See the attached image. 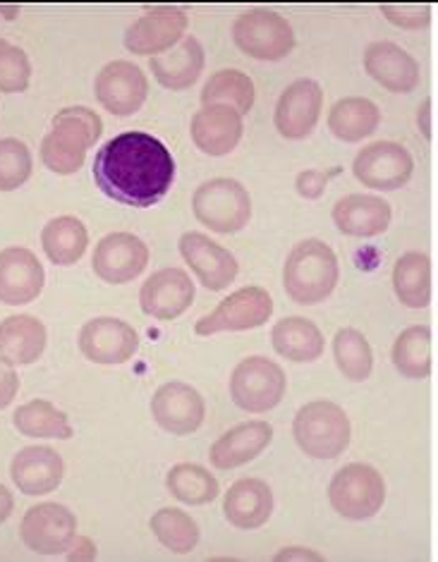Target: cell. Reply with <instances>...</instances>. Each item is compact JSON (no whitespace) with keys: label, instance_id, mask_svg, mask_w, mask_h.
I'll list each match as a JSON object with an SVG mask.
<instances>
[{"label":"cell","instance_id":"1","mask_svg":"<svg viewBox=\"0 0 438 562\" xmlns=\"http://www.w3.org/2000/svg\"><path fill=\"white\" fill-rule=\"evenodd\" d=\"M94 180L113 202L149 209L161 202L172 187L176 158L154 135L137 130L123 132L99 149Z\"/></svg>","mask_w":438,"mask_h":562},{"label":"cell","instance_id":"2","mask_svg":"<svg viewBox=\"0 0 438 562\" xmlns=\"http://www.w3.org/2000/svg\"><path fill=\"white\" fill-rule=\"evenodd\" d=\"M338 257L322 239H304L292 247L283 269V288L288 297L302 304L324 302L338 285Z\"/></svg>","mask_w":438,"mask_h":562},{"label":"cell","instance_id":"3","mask_svg":"<svg viewBox=\"0 0 438 562\" xmlns=\"http://www.w3.org/2000/svg\"><path fill=\"white\" fill-rule=\"evenodd\" d=\"M292 436L304 454L314 460H336L348 450L352 426L340 405L314 400L300 407L292 422Z\"/></svg>","mask_w":438,"mask_h":562},{"label":"cell","instance_id":"4","mask_svg":"<svg viewBox=\"0 0 438 562\" xmlns=\"http://www.w3.org/2000/svg\"><path fill=\"white\" fill-rule=\"evenodd\" d=\"M194 218L221 235L240 233L251 218V199L243 182L214 178L196 187L192 196Z\"/></svg>","mask_w":438,"mask_h":562},{"label":"cell","instance_id":"5","mask_svg":"<svg viewBox=\"0 0 438 562\" xmlns=\"http://www.w3.org/2000/svg\"><path fill=\"white\" fill-rule=\"evenodd\" d=\"M386 501V481L371 464L352 462L342 467L328 484V503L345 519L374 517Z\"/></svg>","mask_w":438,"mask_h":562},{"label":"cell","instance_id":"6","mask_svg":"<svg viewBox=\"0 0 438 562\" xmlns=\"http://www.w3.org/2000/svg\"><path fill=\"white\" fill-rule=\"evenodd\" d=\"M288 391L285 371L267 357H247L233 369L231 397L243 412H271Z\"/></svg>","mask_w":438,"mask_h":562},{"label":"cell","instance_id":"7","mask_svg":"<svg viewBox=\"0 0 438 562\" xmlns=\"http://www.w3.org/2000/svg\"><path fill=\"white\" fill-rule=\"evenodd\" d=\"M233 42L245 56L257 60H283L295 48L290 22L271 10H247L233 24Z\"/></svg>","mask_w":438,"mask_h":562},{"label":"cell","instance_id":"8","mask_svg":"<svg viewBox=\"0 0 438 562\" xmlns=\"http://www.w3.org/2000/svg\"><path fill=\"white\" fill-rule=\"evenodd\" d=\"M273 314V300L271 294L249 285L233 292L225 297L214 312L196 321V336H216V333H237V330H251L267 324Z\"/></svg>","mask_w":438,"mask_h":562},{"label":"cell","instance_id":"9","mask_svg":"<svg viewBox=\"0 0 438 562\" xmlns=\"http://www.w3.org/2000/svg\"><path fill=\"white\" fill-rule=\"evenodd\" d=\"M355 178L364 187L381 192L401 190L415 172V158L403 144L374 142L357 154L352 164Z\"/></svg>","mask_w":438,"mask_h":562},{"label":"cell","instance_id":"10","mask_svg":"<svg viewBox=\"0 0 438 562\" xmlns=\"http://www.w3.org/2000/svg\"><path fill=\"white\" fill-rule=\"evenodd\" d=\"M77 533V517L60 503L30 507L22 517L20 537L36 555H60L70 548Z\"/></svg>","mask_w":438,"mask_h":562},{"label":"cell","instance_id":"11","mask_svg":"<svg viewBox=\"0 0 438 562\" xmlns=\"http://www.w3.org/2000/svg\"><path fill=\"white\" fill-rule=\"evenodd\" d=\"M79 350L94 364H125L139 350V333L121 318H91L79 330Z\"/></svg>","mask_w":438,"mask_h":562},{"label":"cell","instance_id":"12","mask_svg":"<svg viewBox=\"0 0 438 562\" xmlns=\"http://www.w3.org/2000/svg\"><path fill=\"white\" fill-rule=\"evenodd\" d=\"M149 266V247L132 233L105 235L91 257V269L111 285H125Z\"/></svg>","mask_w":438,"mask_h":562},{"label":"cell","instance_id":"13","mask_svg":"<svg viewBox=\"0 0 438 562\" xmlns=\"http://www.w3.org/2000/svg\"><path fill=\"white\" fill-rule=\"evenodd\" d=\"M97 99L105 111L117 117L135 115L149 93V82L130 60H113L97 75Z\"/></svg>","mask_w":438,"mask_h":562},{"label":"cell","instance_id":"14","mask_svg":"<svg viewBox=\"0 0 438 562\" xmlns=\"http://www.w3.org/2000/svg\"><path fill=\"white\" fill-rule=\"evenodd\" d=\"M324 91L314 79H297L292 82L276 103L273 123L278 135L285 139H304L310 137L318 115H322Z\"/></svg>","mask_w":438,"mask_h":562},{"label":"cell","instance_id":"15","mask_svg":"<svg viewBox=\"0 0 438 562\" xmlns=\"http://www.w3.org/2000/svg\"><path fill=\"white\" fill-rule=\"evenodd\" d=\"M154 422L172 436H190L204 424L206 405L192 385L172 381L158 387L151 397Z\"/></svg>","mask_w":438,"mask_h":562},{"label":"cell","instance_id":"16","mask_svg":"<svg viewBox=\"0 0 438 562\" xmlns=\"http://www.w3.org/2000/svg\"><path fill=\"white\" fill-rule=\"evenodd\" d=\"M180 254L206 290H225L240 271L233 254L202 233H184L180 237Z\"/></svg>","mask_w":438,"mask_h":562},{"label":"cell","instance_id":"17","mask_svg":"<svg viewBox=\"0 0 438 562\" xmlns=\"http://www.w3.org/2000/svg\"><path fill=\"white\" fill-rule=\"evenodd\" d=\"M184 30H188V15L176 8H158L146 12L137 22L130 24L125 32V48L137 56L156 58L176 46Z\"/></svg>","mask_w":438,"mask_h":562},{"label":"cell","instance_id":"18","mask_svg":"<svg viewBox=\"0 0 438 562\" xmlns=\"http://www.w3.org/2000/svg\"><path fill=\"white\" fill-rule=\"evenodd\" d=\"M44 266L24 247L0 251V302L10 306L30 304L44 290Z\"/></svg>","mask_w":438,"mask_h":562},{"label":"cell","instance_id":"19","mask_svg":"<svg viewBox=\"0 0 438 562\" xmlns=\"http://www.w3.org/2000/svg\"><path fill=\"white\" fill-rule=\"evenodd\" d=\"M144 314L158 321H172L182 316L194 302V283L182 269L156 271L139 292Z\"/></svg>","mask_w":438,"mask_h":562},{"label":"cell","instance_id":"20","mask_svg":"<svg viewBox=\"0 0 438 562\" xmlns=\"http://www.w3.org/2000/svg\"><path fill=\"white\" fill-rule=\"evenodd\" d=\"M243 115L231 105H204L192 117V142L206 156L231 154L243 139Z\"/></svg>","mask_w":438,"mask_h":562},{"label":"cell","instance_id":"21","mask_svg":"<svg viewBox=\"0 0 438 562\" xmlns=\"http://www.w3.org/2000/svg\"><path fill=\"white\" fill-rule=\"evenodd\" d=\"M364 70L371 79L393 93H409L419 85V65L409 53L391 42L369 44L364 50Z\"/></svg>","mask_w":438,"mask_h":562},{"label":"cell","instance_id":"22","mask_svg":"<svg viewBox=\"0 0 438 562\" xmlns=\"http://www.w3.org/2000/svg\"><path fill=\"white\" fill-rule=\"evenodd\" d=\"M65 464L60 454L46 446H30L15 454L10 464V476L26 495L53 493L63 481Z\"/></svg>","mask_w":438,"mask_h":562},{"label":"cell","instance_id":"23","mask_svg":"<svg viewBox=\"0 0 438 562\" xmlns=\"http://www.w3.org/2000/svg\"><path fill=\"white\" fill-rule=\"evenodd\" d=\"M273 428L269 422H245L225 431L209 450V460L216 470H235L269 448Z\"/></svg>","mask_w":438,"mask_h":562},{"label":"cell","instance_id":"24","mask_svg":"<svg viewBox=\"0 0 438 562\" xmlns=\"http://www.w3.org/2000/svg\"><path fill=\"white\" fill-rule=\"evenodd\" d=\"M225 519L237 529H259L273 513V493L267 481L240 479L228 488L223 498Z\"/></svg>","mask_w":438,"mask_h":562},{"label":"cell","instance_id":"25","mask_svg":"<svg viewBox=\"0 0 438 562\" xmlns=\"http://www.w3.org/2000/svg\"><path fill=\"white\" fill-rule=\"evenodd\" d=\"M393 218L386 199L371 194H348L334 206V223L342 235L350 237H377L389 231Z\"/></svg>","mask_w":438,"mask_h":562},{"label":"cell","instance_id":"26","mask_svg":"<svg viewBox=\"0 0 438 562\" xmlns=\"http://www.w3.org/2000/svg\"><path fill=\"white\" fill-rule=\"evenodd\" d=\"M46 326L30 314L8 316L0 324V359L10 367H26L46 350Z\"/></svg>","mask_w":438,"mask_h":562},{"label":"cell","instance_id":"27","mask_svg":"<svg viewBox=\"0 0 438 562\" xmlns=\"http://www.w3.org/2000/svg\"><path fill=\"white\" fill-rule=\"evenodd\" d=\"M204 63L206 58L202 44H199L194 36H184L178 48L151 58L149 68L158 85L170 91H182L196 82L199 75L204 70Z\"/></svg>","mask_w":438,"mask_h":562},{"label":"cell","instance_id":"28","mask_svg":"<svg viewBox=\"0 0 438 562\" xmlns=\"http://www.w3.org/2000/svg\"><path fill=\"white\" fill-rule=\"evenodd\" d=\"M273 350L283 359L297 361V364H310L324 355V333L316 324L302 316L281 318L271 330Z\"/></svg>","mask_w":438,"mask_h":562},{"label":"cell","instance_id":"29","mask_svg":"<svg viewBox=\"0 0 438 562\" xmlns=\"http://www.w3.org/2000/svg\"><path fill=\"white\" fill-rule=\"evenodd\" d=\"M381 123V111L374 101L362 97H348L334 103L328 111V130L340 142H362L374 135Z\"/></svg>","mask_w":438,"mask_h":562},{"label":"cell","instance_id":"30","mask_svg":"<svg viewBox=\"0 0 438 562\" xmlns=\"http://www.w3.org/2000/svg\"><path fill=\"white\" fill-rule=\"evenodd\" d=\"M393 288L409 310H424L431 300V261L424 251H407L395 261Z\"/></svg>","mask_w":438,"mask_h":562},{"label":"cell","instance_id":"31","mask_svg":"<svg viewBox=\"0 0 438 562\" xmlns=\"http://www.w3.org/2000/svg\"><path fill=\"white\" fill-rule=\"evenodd\" d=\"M42 245L50 263L72 266L85 257L87 245H89V233L79 218L60 216L44 225Z\"/></svg>","mask_w":438,"mask_h":562},{"label":"cell","instance_id":"32","mask_svg":"<svg viewBox=\"0 0 438 562\" xmlns=\"http://www.w3.org/2000/svg\"><path fill=\"white\" fill-rule=\"evenodd\" d=\"M12 424H15L22 436L30 438H72V426L68 414L60 412L48 400H32L12 414Z\"/></svg>","mask_w":438,"mask_h":562},{"label":"cell","instance_id":"33","mask_svg":"<svg viewBox=\"0 0 438 562\" xmlns=\"http://www.w3.org/2000/svg\"><path fill=\"white\" fill-rule=\"evenodd\" d=\"M393 364L405 379L422 381L431 373V330L409 326L393 342Z\"/></svg>","mask_w":438,"mask_h":562},{"label":"cell","instance_id":"34","mask_svg":"<svg viewBox=\"0 0 438 562\" xmlns=\"http://www.w3.org/2000/svg\"><path fill=\"white\" fill-rule=\"evenodd\" d=\"M166 486L172 498L184 505H209L218 498V481L209 470L192 462L176 464L166 476Z\"/></svg>","mask_w":438,"mask_h":562},{"label":"cell","instance_id":"35","mask_svg":"<svg viewBox=\"0 0 438 562\" xmlns=\"http://www.w3.org/2000/svg\"><path fill=\"white\" fill-rule=\"evenodd\" d=\"M204 105H231L233 111L247 115L255 105V82L240 70H218L206 79L202 89Z\"/></svg>","mask_w":438,"mask_h":562},{"label":"cell","instance_id":"36","mask_svg":"<svg viewBox=\"0 0 438 562\" xmlns=\"http://www.w3.org/2000/svg\"><path fill=\"white\" fill-rule=\"evenodd\" d=\"M334 357L340 373L352 383H362L374 369V352L371 345L355 328H340L334 338Z\"/></svg>","mask_w":438,"mask_h":562},{"label":"cell","instance_id":"37","mask_svg":"<svg viewBox=\"0 0 438 562\" xmlns=\"http://www.w3.org/2000/svg\"><path fill=\"white\" fill-rule=\"evenodd\" d=\"M151 531L154 537L166 546L170 553L184 555L194 551V546L199 543V527L196 521L188 515L178 510V507H164L151 517Z\"/></svg>","mask_w":438,"mask_h":562},{"label":"cell","instance_id":"38","mask_svg":"<svg viewBox=\"0 0 438 562\" xmlns=\"http://www.w3.org/2000/svg\"><path fill=\"white\" fill-rule=\"evenodd\" d=\"M50 127H53V132H58V135L77 142L79 146H85L87 151L99 142L101 132H103L101 117L94 111L85 109V105L63 109L60 113L53 115Z\"/></svg>","mask_w":438,"mask_h":562},{"label":"cell","instance_id":"39","mask_svg":"<svg viewBox=\"0 0 438 562\" xmlns=\"http://www.w3.org/2000/svg\"><path fill=\"white\" fill-rule=\"evenodd\" d=\"M85 146L58 135V132L50 130L42 139V160L50 172H56V176H72V172L85 166Z\"/></svg>","mask_w":438,"mask_h":562},{"label":"cell","instance_id":"40","mask_svg":"<svg viewBox=\"0 0 438 562\" xmlns=\"http://www.w3.org/2000/svg\"><path fill=\"white\" fill-rule=\"evenodd\" d=\"M32 176V154L26 144L8 137L0 139V192H12Z\"/></svg>","mask_w":438,"mask_h":562},{"label":"cell","instance_id":"41","mask_svg":"<svg viewBox=\"0 0 438 562\" xmlns=\"http://www.w3.org/2000/svg\"><path fill=\"white\" fill-rule=\"evenodd\" d=\"M32 79V63L26 53L0 38V91L20 93L26 91Z\"/></svg>","mask_w":438,"mask_h":562},{"label":"cell","instance_id":"42","mask_svg":"<svg viewBox=\"0 0 438 562\" xmlns=\"http://www.w3.org/2000/svg\"><path fill=\"white\" fill-rule=\"evenodd\" d=\"M381 12L401 30H424L431 22V10L424 5H381Z\"/></svg>","mask_w":438,"mask_h":562},{"label":"cell","instance_id":"43","mask_svg":"<svg viewBox=\"0 0 438 562\" xmlns=\"http://www.w3.org/2000/svg\"><path fill=\"white\" fill-rule=\"evenodd\" d=\"M342 172V168L340 166H336V168H330V170H302L300 176H297V180H295V187H297V192H300V196H304V199H318L324 194V190H326V184L334 180V178H338Z\"/></svg>","mask_w":438,"mask_h":562},{"label":"cell","instance_id":"44","mask_svg":"<svg viewBox=\"0 0 438 562\" xmlns=\"http://www.w3.org/2000/svg\"><path fill=\"white\" fill-rule=\"evenodd\" d=\"M20 391V376L10 364L0 359V409H5Z\"/></svg>","mask_w":438,"mask_h":562},{"label":"cell","instance_id":"45","mask_svg":"<svg viewBox=\"0 0 438 562\" xmlns=\"http://www.w3.org/2000/svg\"><path fill=\"white\" fill-rule=\"evenodd\" d=\"M283 560H314V562H322L324 558L318 555L316 551H312V548H283L281 553L276 555V562H283Z\"/></svg>","mask_w":438,"mask_h":562},{"label":"cell","instance_id":"46","mask_svg":"<svg viewBox=\"0 0 438 562\" xmlns=\"http://www.w3.org/2000/svg\"><path fill=\"white\" fill-rule=\"evenodd\" d=\"M72 551H75V553H70V560H91V558H94V543H91L89 539L79 537V539L75 541Z\"/></svg>","mask_w":438,"mask_h":562},{"label":"cell","instance_id":"47","mask_svg":"<svg viewBox=\"0 0 438 562\" xmlns=\"http://www.w3.org/2000/svg\"><path fill=\"white\" fill-rule=\"evenodd\" d=\"M419 132L427 139H431V101L429 99L419 105Z\"/></svg>","mask_w":438,"mask_h":562},{"label":"cell","instance_id":"48","mask_svg":"<svg viewBox=\"0 0 438 562\" xmlns=\"http://www.w3.org/2000/svg\"><path fill=\"white\" fill-rule=\"evenodd\" d=\"M12 507H15V501H12V493L3 484H0V525H3V521L10 517Z\"/></svg>","mask_w":438,"mask_h":562}]
</instances>
